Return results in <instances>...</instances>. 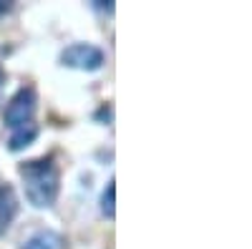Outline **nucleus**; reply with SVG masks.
Segmentation results:
<instances>
[{
  "label": "nucleus",
  "instance_id": "1",
  "mask_svg": "<svg viewBox=\"0 0 252 249\" xmlns=\"http://www.w3.org/2000/svg\"><path fill=\"white\" fill-rule=\"evenodd\" d=\"M20 176L26 184V196L38 209H48L58 199L61 189V174L58 166L51 159H31L18 166Z\"/></svg>",
  "mask_w": 252,
  "mask_h": 249
},
{
  "label": "nucleus",
  "instance_id": "2",
  "mask_svg": "<svg viewBox=\"0 0 252 249\" xmlns=\"http://www.w3.org/2000/svg\"><path fill=\"white\" fill-rule=\"evenodd\" d=\"M35 103H38V93L35 88L26 86V88H20L10 101H8V106H5V126H10L13 131L20 129V126H26V123L33 121V113H35Z\"/></svg>",
  "mask_w": 252,
  "mask_h": 249
},
{
  "label": "nucleus",
  "instance_id": "3",
  "mask_svg": "<svg viewBox=\"0 0 252 249\" xmlns=\"http://www.w3.org/2000/svg\"><path fill=\"white\" fill-rule=\"evenodd\" d=\"M61 63L78 71H98L103 66V51L89 43H73L61 53Z\"/></svg>",
  "mask_w": 252,
  "mask_h": 249
},
{
  "label": "nucleus",
  "instance_id": "4",
  "mask_svg": "<svg viewBox=\"0 0 252 249\" xmlns=\"http://www.w3.org/2000/svg\"><path fill=\"white\" fill-rule=\"evenodd\" d=\"M18 214V196L10 184L0 186V232H5Z\"/></svg>",
  "mask_w": 252,
  "mask_h": 249
},
{
  "label": "nucleus",
  "instance_id": "5",
  "mask_svg": "<svg viewBox=\"0 0 252 249\" xmlns=\"http://www.w3.org/2000/svg\"><path fill=\"white\" fill-rule=\"evenodd\" d=\"M35 136H38V126L31 121V123H26V126H20V129H15V131H13V136H10V141H8V149H10V151H20V149H26L28 143H33V141H35Z\"/></svg>",
  "mask_w": 252,
  "mask_h": 249
},
{
  "label": "nucleus",
  "instance_id": "6",
  "mask_svg": "<svg viewBox=\"0 0 252 249\" xmlns=\"http://www.w3.org/2000/svg\"><path fill=\"white\" fill-rule=\"evenodd\" d=\"M58 244H61V239H58L53 232H38V234H33L23 247H20V249H58Z\"/></svg>",
  "mask_w": 252,
  "mask_h": 249
},
{
  "label": "nucleus",
  "instance_id": "7",
  "mask_svg": "<svg viewBox=\"0 0 252 249\" xmlns=\"http://www.w3.org/2000/svg\"><path fill=\"white\" fill-rule=\"evenodd\" d=\"M114 184H116V181L111 179L109 186H106V192H103V196H101V212L106 214L109 219L116 217V186H114Z\"/></svg>",
  "mask_w": 252,
  "mask_h": 249
},
{
  "label": "nucleus",
  "instance_id": "8",
  "mask_svg": "<svg viewBox=\"0 0 252 249\" xmlns=\"http://www.w3.org/2000/svg\"><path fill=\"white\" fill-rule=\"evenodd\" d=\"M8 10H10V3H5V0H0V15L8 13Z\"/></svg>",
  "mask_w": 252,
  "mask_h": 249
}]
</instances>
